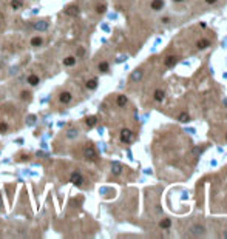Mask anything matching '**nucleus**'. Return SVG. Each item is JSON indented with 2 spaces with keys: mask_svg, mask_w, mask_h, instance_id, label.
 <instances>
[{
  "mask_svg": "<svg viewBox=\"0 0 227 239\" xmlns=\"http://www.w3.org/2000/svg\"><path fill=\"white\" fill-rule=\"evenodd\" d=\"M155 100H158V102H162L164 100V91L162 90H156L155 91Z\"/></svg>",
  "mask_w": 227,
  "mask_h": 239,
  "instance_id": "nucleus-15",
  "label": "nucleus"
},
{
  "mask_svg": "<svg viewBox=\"0 0 227 239\" xmlns=\"http://www.w3.org/2000/svg\"><path fill=\"white\" fill-rule=\"evenodd\" d=\"M108 68H110V66H108V63H107V62H100V63H99V69H100L102 73H107V71H108Z\"/></svg>",
  "mask_w": 227,
  "mask_h": 239,
  "instance_id": "nucleus-24",
  "label": "nucleus"
},
{
  "mask_svg": "<svg viewBox=\"0 0 227 239\" xmlns=\"http://www.w3.org/2000/svg\"><path fill=\"white\" fill-rule=\"evenodd\" d=\"M164 6V2H162V0H153V2H151V8H153V9H161Z\"/></svg>",
  "mask_w": 227,
  "mask_h": 239,
  "instance_id": "nucleus-12",
  "label": "nucleus"
},
{
  "mask_svg": "<svg viewBox=\"0 0 227 239\" xmlns=\"http://www.w3.org/2000/svg\"><path fill=\"white\" fill-rule=\"evenodd\" d=\"M97 124V119L94 117V116H90V117H87V125L88 127H94Z\"/></svg>",
  "mask_w": 227,
  "mask_h": 239,
  "instance_id": "nucleus-19",
  "label": "nucleus"
},
{
  "mask_svg": "<svg viewBox=\"0 0 227 239\" xmlns=\"http://www.w3.org/2000/svg\"><path fill=\"white\" fill-rule=\"evenodd\" d=\"M207 47H209V40H206V39L198 42V48H207Z\"/></svg>",
  "mask_w": 227,
  "mask_h": 239,
  "instance_id": "nucleus-25",
  "label": "nucleus"
},
{
  "mask_svg": "<svg viewBox=\"0 0 227 239\" xmlns=\"http://www.w3.org/2000/svg\"><path fill=\"white\" fill-rule=\"evenodd\" d=\"M28 84H29V85H37V84H39V76L31 74V76L28 77Z\"/></svg>",
  "mask_w": 227,
  "mask_h": 239,
  "instance_id": "nucleus-13",
  "label": "nucleus"
},
{
  "mask_svg": "<svg viewBox=\"0 0 227 239\" xmlns=\"http://www.w3.org/2000/svg\"><path fill=\"white\" fill-rule=\"evenodd\" d=\"M70 181H71V184H74V185H78V187H79V185H82L84 177H82V174H81V173L76 171V173H73V174H71Z\"/></svg>",
  "mask_w": 227,
  "mask_h": 239,
  "instance_id": "nucleus-4",
  "label": "nucleus"
},
{
  "mask_svg": "<svg viewBox=\"0 0 227 239\" xmlns=\"http://www.w3.org/2000/svg\"><path fill=\"white\" fill-rule=\"evenodd\" d=\"M105 9H107V6H105V5H99V6L96 8V11H97L99 14H100V13H105Z\"/></svg>",
  "mask_w": 227,
  "mask_h": 239,
  "instance_id": "nucleus-26",
  "label": "nucleus"
},
{
  "mask_svg": "<svg viewBox=\"0 0 227 239\" xmlns=\"http://www.w3.org/2000/svg\"><path fill=\"white\" fill-rule=\"evenodd\" d=\"M71 100H73V96H71L68 91L60 93V96H59V102H60V103H70Z\"/></svg>",
  "mask_w": 227,
  "mask_h": 239,
  "instance_id": "nucleus-6",
  "label": "nucleus"
},
{
  "mask_svg": "<svg viewBox=\"0 0 227 239\" xmlns=\"http://www.w3.org/2000/svg\"><path fill=\"white\" fill-rule=\"evenodd\" d=\"M74 63H76V59H74V57H71V56H70V57H66V59H63V65H65V66H73Z\"/></svg>",
  "mask_w": 227,
  "mask_h": 239,
  "instance_id": "nucleus-16",
  "label": "nucleus"
},
{
  "mask_svg": "<svg viewBox=\"0 0 227 239\" xmlns=\"http://www.w3.org/2000/svg\"><path fill=\"white\" fill-rule=\"evenodd\" d=\"M42 43H44V39L39 37V35H36V37L31 39V45H32V47H40Z\"/></svg>",
  "mask_w": 227,
  "mask_h": 239,
  "instance_id": "nucleus-11",
  "label": "nucleus"
},
{
  "mask_svg": "<svg viewBox=\"0 0 227 239\" xmlns=\"http://www.w3.org/2000/svg\"><path fill=\"white\" fill-rule=\"evenodd\" d=\"M97 87V80H96V79H90V80L87 82V88L88 90H94Z\"/></svg>",
  "mask_w": 227,
  "mask_h": 239,
  "instance_id": "nucleus-18",
  "label": "nucleus"
},
{
  "mask_svg": "<svg viewBox=\"0 0 227 239\" xmlns=\"http://www.w3.org/2000/svg\"><path fill=\"white\" fill-rule=\"evenodd\" d=\"M175 2H182V0H175Z\"/></svg>",
  "mask_w": 227,
  "mask_h": 239,
  "instance_id": "nucleus-32",
  "label": "nucleus"
},
{
  "mask_svg": "<svg viewBox=\"0 0 227 239\" xmlns=\"http://www.w3.org/2000/svg\"><path fill=\"white\" fill-rule=\"evenodd\" d=\"M142 76H144V71L142 69H136V71L131 73L130 79H131V82H139L141 79H142Z\"/></svg>",
  "mask_w": 227,
  "mask_h": 239,
  "instance_id": "nucleus-7",
  "label": "nucleus"
},
{
  "mask_svg": "<svg viewBox=\"0 0 227 239\" xmlns=\"http://www.w3.org/2000/svg\"><path fill=\"white\" fill-rule=\"evenodd\" d=\"M11 6H13V9H19V8L22 6V0H13V2H11Z\"/></svg>",
  "mask_w": 227,
  "mask_h": 239,
  "instance_id": "nucleus-23",
  "label": "nucleus"
},
{
  "mask_svg": "<svg viewBox=\"0 0 227 239\" xmlns=\"http://www.w3.org/2000/svg\"><path fill=\"white\" fill-rule=\"evenodd\" d=\"M176 62H178V59H176L175 56H168V57L165 59V65H167V66H173Z\"/></svg>",
  "mask_w": 227,
  "mask_h": 239,
  "instance_id": "nucleus-14",
  "label": "nucleus"
},
{
  "mask_svg": "<svg viewBox=\"0 0 227 239\" xmlns=\"http://www.w3.org/2000/svg\"><path fill=\"white\" fill-rule=\"evenodd\" d=\"M222 237H224V239H227V230H225V231L222 233Z\"/></svg>",
  "mask_w": 227,
  "mask_h": 239,
  "instance_id": "nucleus-31",
  "label": "nucleus"
},
{
  "mask_svg": "<svg viewBox=\"0 0 227 239\" xmlns=\"http://www.w3.org/2000/svg\"><path fill=\"white\" fill-rule=\"evenodd\" d=\"M36 121H37V117H36L34 114H29V116L26 117V124H28V125H34Z\"/></svg>",
  "mask_w": 227,
  "mask_h": 239,
  "instance_id": "nucleus-21",
  "label": "nucleus"
},
{
  "mask_svg": "<svg viewBox=\"0 0 227 239\" xmlns=\"http://www.w3.org/2000/svg\"><path fill=\"white\" fill-rule=\"evenodd\" d=\"M224 103H225V106H227V100H225V102H224Z\"/></svg>",
  "mask_w": 227,
  "mask_h": 239,
  "instance_id": "nucleus-33",
  "label": "nucleus"
},
{
  "mask_svg": "<svg viewBox=\"0 0 227 239\" xmlns=\"http://www.w3.org/2000/svg\"><path fill=\"white\" fill-rule=\"evenodd\" d=\"M6 130H8L6 124H0V131H6Z\"/></svg>",
  "mask_w": 227,
  "mask_h": 239,
  "instance_id": "nucleus-28",
  "label": "nucleus"
},
{
  "mask_svg": "<svg viewBox=\"0 0 227 239\" xmlns=\"http://www.w3.org/2000/svg\"><path fill=\"white\" fill-rule=\"evenodd\" d=\"M131 131L128 130V128H124L122 131H121V140L124 142V144H130L131 142Z\"/></svg>",
  "mask_w": 227,
  "mask_h": 239,
  "instance_id": "nucleus-3",
  "label": "nucleus"
},
{
  "mask_svg": "<svg viewBox=\"0 0 227 239\" xmlns=\"http://www.w3.org/2000/svg\"><path fill=\"white\" fill-rule=\"evenodd\" d=\"M111 173L115 174V176H119V174L122 173V165H121L119 162H113V165H111Z\"/></svg>",
  "mask_w": 227,
  "mask_h": 239,
  "instance_id": "nucleus-8",
  "label": "nucleus"
},
{
  "mask_svg": "<svg viewBox=\"0 0 227 239\" xmlns=\"http://www.w3.org/2000/svg\"><path fill=\"white\" fill-rule=\"evenodd\" d=\"M84 153H85V157H88L90 161H94V159L97 157V153H96V150L93 147H85Z\"/></svg>",
  "mask_w": 227,
  "mask_h": 239,
  "instance_id": "nucleus-5",
  "label": "nucleus"
},
{
  "mask_svg": "<svg viewBox=\"0 0 227 239\" xmlns=\"http://www.w3.org/2000/svg\"><path fill=\"white\" fill-rule=\"evenodd\" d=\"M190 233H192L193 236L199 237V236H202V234L206 233V228H204V225H201V224H195V225L190 227Z\"/></svg>",
  "mask_w": 227,
  "mask_h": 239,
  "instance_id": "nucleus-1",
  "label": "nucleus"
},
{
  "mask_svg": "<svg viewBox=\"0 0 227 239\" xmlns=\"http://www.w3.org/2000/svg\"><path fill=\"white\" fill-rule=\"evenodd\" d=\"M28 97H29V93L28 91H23L22 93V99H28Z\"/></svg>",
  "mask_w": 227,
  "mask_h": 239,
  "instance_id": "nucleus-29",
  "label": "nucleus"
},
{
  "mask_svg": "<svg viewBox=\"0 0 227 239\" xmlns=\"http://www.w3.org/2000/svg\"><path fill=\"white\" fill-rule=\"evenodd\" d=\"M0 26H2V23H0Z\"/></svg>",
  "mask_w": 227,
  "mask_h": 239,
  "instance_id": "nucleus-34",
  "label": "nucleus"
},
{
  "mask_svg": "<svg viewBox=\"0 0 227 239\" xmlns=\"http://www.w3.org/2000/svg\"><path fill=\"white\" fill-rule=\"evenodd\" d=\"M127 100H128V99H127L125 96H122V94H121V96H118V99H116V103H118L119 106H124V105L127 103Z\"/></svg>",
  "mask_w": 227,
  "mask_h": 239,
  "instance_id": "nucleus-17",
  "label": "nucleus"
},
{
  "mask_svg": "<svg viewBox=\"0 0 227 239\" xmlns=\"http://www.w3.org/2000/svg\"><path fill=\"white\" fill-rule=\"evenodd\" d=\"M63 14L70 16V17H76L79 14V6L78 5H68L65 9H63Z\"/></svg>",
  "mask_w": 227,
  "mask_h": 239,
  "instance_id": "nucleus-2",
  "label": "nucleus"
},
{
  "mask_svg": "<svg viewBox=\"0 0 227 239\" xmlns=\"http://www.w3.org/2000/svg\"><path fill=\"white\" fill-rule=\"evenodd\" d=\"M178 119H179V122H188L190 121V116H188L187 113H181Z\"/></svg>",
  "mask_w": 227,
  "mask_h": 239,
  "instance_id": "nucleus-20",
  "label": "nucleus"
},
{
  "mask_svg": "<svg viewBox=\"0 0 227 239\" xmlns=\"http://www.w3.org/2000/svg\"><path fill=\"white\" fill-rule=\"evenodd\" d=\"M206 2H207V3H209V5H213V3H215V2H216V0H206Z\"/></svg>",
  "mask_w": 227,
  "mask_h": 239,
  "instance_id": "nucleus-30",
  "label": "nucleus"
},
{
  "mask_svg": "<svg viewBox=\"0 0 227 239\" xmlns=\"http://www.w3.org/2000/svg\"><path fill=\"white\" fill-rule=\"evenodd\" d=\"M78 136H79V130L78 128H71V130L66 131V137L68 139H74V137H78Z\"/></svg>",
  "mask_w": 227,
  "mask_h": 239,
  "instance_id": "nucleus-10",
  "label": "nucleus"
},
{
  "mask_svg": "<svg viewBox=\"0 0 227 239\" xmlns=\"http://www.w3.org/2000/svg\"><path fill=\"white\" fill-rule=\"evenodd\" d=\"M170 225H172L170 219H164V221H161V224H159L161 228H170Z\"/></svg>",
  "mask_w": 227,
  "mask_h": 239,
  "instance_id": "nucleus-22",
  "label": "nucleus"
},
{
  "mask_svg": "<svg viewBox=\"0 0 227 239\" xmlns=\"http://www.w3.org/2000/svg\"><path fill=\"white\" fill-rule=\"evenodd\" d=\"M34 28L39 29V31H47V29H48V22H45V20H44V22H37V23L34 25Z\"/></svg>",
  "mask_w": 227,
  "mask_h": 239,
  "instance_id": "nucleus-9",
  "label": "nucleus"
},
{
  "mask_svg": "<svg viewBox=\"0 0 227 239\" xmlns=\"http://www.w3.org/2000/svg\"><path fill=\"white\" fill-rule=\"evenodd\" d=\"M84 54H85V50H84V48H79V50H78V56H79V57H82Z\"/></svg>",
  "mask_w": 227,
  "mask_h": 239,
  "instance_id": "nucleus-27",
  "label": "nucleus"
}]
</instances>
